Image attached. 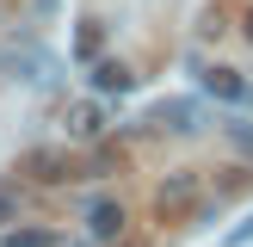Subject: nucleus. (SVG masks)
Returning a JSON list of instances; mask_svg holds the SVG:
<instances>
[{"mask_svg": "<svg viewBox=\"0 0 253 247\" xmlns=\"http://www.w3.org/2000/svg\"><path fill=\"white\" fill-rule=\"evenodd\" d=\"M0 247H56V235H49V229H6Z\"/></svg>", "mask_w": 253, "mask_h": 247, "instance_id": "8", "label": "nucleus"}, {"mask_svg": "<svg viewBox=\"0 0 253 247\" xmlns=\"http://www.w3.org/2000/svg\"><path fill=\"white\" fill-rule=\"evenodd\" d=\"M25 173L43 179V185H62V179H74V161L56 155V148H31V155H25Z\"/></svg>", "mask_w": 253, "mask_h": 247, "instance_id": "3", "label": "nucleus"}, {"mask_svg": "<svg viewBox=\"0 0 253 247\" xmlns=\"http://www.w3.org/2000/svg\"><path fill=\"white\" fill-rule=\"evenodd\" d=\"M247 37H253V12H247Z\"/></svg>", "mask_w": 253, "mask_h": 247, "instance_id": "11", "label": "nucleus"}, {"mask_svg": "<svg viewBox=\"0 0 253 247\" xmlns=\"http://www.w3.org/2000/svg\"><path fill=\"white\" fill-rule=\"evenodd\" d=\"M86 235H93V241H118V235H124V204L99 198V204L86 210Z\"/></svg>", "mask_w": 253, "mask_h": 247, "instance_id": "5", "label": "nucleus"}, {"mask_svg": "<svg viewBox=\"0 0 253 247\" xmlns=\"http://www.w3.org/2000/svg\"><path fill=\"white\" fill-rule=\"evenodd\" d=\"M93 86H99V93H130V86H136V74L130 68H124V62H93Z\"/></svg>", "mask_w": 253, "mask_h": 247, "instance_id": "7", "label": "nucleus"}, {"mask_svg": "<svg viewBox=\"0 0 253 247\" xmlns=\"http://www.w3.org/2000/svg\"><path fill=\"white\" fill-rule=\"evenodd\" d=\"M62 124H68V136H74V142H99V136H105V111H99L93 99H74Z\"/></svg>", "mask_w": 253, "mask_h": 247, "instance_id": "2", "label": "nucleus"}, {"mask_svg": "<svg viewBox=\"0 0 253 247\" xmlns=\"http://www.w3.org/2000/svg\"><path fill=\"white\" fill-rule=\"evenodd\" d=\"M148 124H155V130H173V136H192L198 130V105L192 99H167V105H155Z\"/></svg>", "mask_w": 253, "mask_h": 247, "instance_id": "4", "label": "nucleus"}, {"mask_svg": "<svg viewBox=\"0 0 253 247\" xmlns=\"http://www.w3.org/2000/svg\"><path fill=\"white\" fill-rule=\"evenodd\" d=\"M247 241H253V216H247V222H235V229H229V247H247Z\"/></svg>", "mask_w": 253, "mask_h": 247, "instance_id": "10", "label": "nucleus"}, {"mask_svg": "<svg viewBox=\"0 0 253 247\" xmlns=\"http://www.w3.org/2000/svg\"><path fill=\"white\" fill-rule=\"evenodd\" d=\"M198 198H204L198 173H167L161 192H155V210H161V222H185V216L198 210Z\"/></svg>", "mask_w": 253, "mask_h": 247, "instance_id": "1", "label": "nucleus"}, {"mask_svg": "<svg viewBox=\"0 0 253 247\" xmlns=\"http://www.w3.org/2000/svg\"><path fill=\"white\" fill-rule=\"evenodd\" d=\"M229 142H235V148H241V155L253 161V130H247V124H229Z\"/></svg>", "mask_w": 253, "mask_h": 247, "instance_id": "9", "label": "nucleus"}, {"mask_svg": "<svg viewBox=\"0 0 253 247\" xmlns=\"http://www.w3.org/2000/svg\"><path fill=\"white\" fill-rule=\"evenodd\" d=\"M204 86H210L216 99H229V105H247V99H253V86H247L235 68H204Z\"/></svg>", "mask_w": 253, "mask_h": 247, "instance_id": "6", "label": "nucleus"}]
</instances>
